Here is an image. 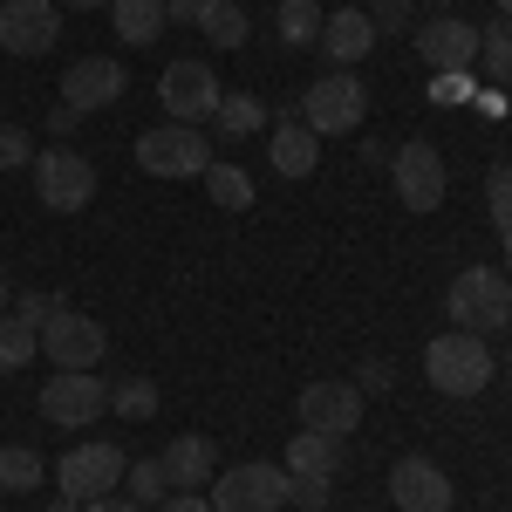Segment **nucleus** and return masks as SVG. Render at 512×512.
Masks as SVG:
<instances>
[{
	"label": "nucleus",
	"mask_w": 512,
	"mask_h": 512,
	"mask_svg": "<svg viewBox=\"0 0 512 512\" xmlns=\"http://www.w3.org/2000/svg\"><path fill=\"white\" fill-rule=\"evenodd\" d=\"M444 315H451V328H465V335H499V328H512L506 267H465V274L444 287Z\"/></svg>",
	"instance_id": "nucleus-1"
},
{
	"label": "nucleus",
	"mask_w": 512,
	"mask_h": 512,
	"mask_svg": "<svg viewBox=\"0 0 512 512\" xmlns=\"http://www.w3.org/2000/svg\"><path fill=\"white\" fill-rule=\"evenodd\" d=\"M492 342L485 335H465V328H451V335H437L431 349H424V376H431L437 396H478L492 390Z\"/></svg>",
	"instance_id": "nucleus-2"
},
{
	"label": "nucleus",
	"mask_w": 512,
	"mask_h": 512,
	"mask_svg": "<svg viewBox=\"0 0 512 512\" xmlns=\"http://www.w3.org/2000/svg\"><path fill=\"white\" fill-rule=\"evenodd\" d=\"M362 110H369V89H362L355 69H321L308 82V96H301V123L315 137H349L355 123H362Z\"/></svg>",
	"instance_id": "nucleus-3"
},
{
	"label": "nucleus",
	"mask_w": 512,
	"mask_h": 512,
	"mask_svg": "<svg viewBox=\"0 0 512 512\" xmlns=\"http://www.w3.org/2000/svg\"><path fill=\"white\" fill-rule=\"evenodd\" d=\"M137 164H144L151 178H205L212 137H205L198 123H158V130L137 137Z\"/></svg>",
	"instance_id": "nucleus-4"
},
{
	"label": "nucleus",
	"mask_w": 512,
	"mask_h": 512,
	"mask_svg": "<svg viewBox=\"0 0 512 512\" xmlns=\"http://www.w3.org/2000/svg\"><path fill=\"white\" fill-rule=\"evenodd\" d=\"M103 410H110V383H103L96 369H55L48 390H41V417H48L55 431H82V424H96Z\"/></svg>",
	"instance_id": "nucleus-5"
},
{
	"label": "nucleus",
	"mask_w": 512,
	"mask_h": 512,
	"mask_svg": "<svg viewBox=\"0 0 512 512\" xmlns=\"http://www.w3.org/2000/svg\"><path fill=\"white\" fill-rule=\"evenodd\" d=\"M123 472H130V458H123L117 444H76V451L55 465V492L76 499V506H89V499H110L123 485Z\"/></svg>",
	"instance_id": "nucleus-6"
},
{
	"label": "nucleus",
	"mask_w": 512,
	"mask_h": 512,
	"mask_svg": "<svg viewBox=\"0 0 512 512\" xmlns=\"http://www.w3.org/2000/svg\"><path fill=\"white\" fill-rule=\"evenodd\" d=\"M35 198L48 205V212H82L89 198H96V164L82 158V151H35Z\"/></svg>",
	"instance_id": "nucleus-7"
},
{
	"label": "nucleus",
	"mask_w": 512,
	"mask_h": 512,
	"mask_svg": "<svg viewBox=\"0 0 512 512\" xmlns=\"http://www.w3.org/2000/svg\"><path fill=\"white\" fill-rule=\"evenodd\" d=\"M158 96H164V117H171V123H205L212 110H219L226 89H219V69H212V62L185 55V62H164Z\"/></svg>",
	"instance_id": "nucleus-8"
},
{
	"label": "nucleus",
	"mask_w": 512,
	"mask_h": 512,
	"mask_svg": "<svg viewBox=\"0 0 512 512\" xmlns=\"http://www.w3.org/2000/svg\"><path fill=\"white\" fill-rule=\"evenodd\" d=\"M212 512H280L287 506V465H233L212 478Z\"/></svg>",
	"instance_id": "nucleus-9"
},
{
	"label": "nucleus",
	"mask_w": 512,
	"mask_h": 512,
	"mask_svg": "<svg viewBox=\"0 0 512 512\" xmlns=\"http://www.w3.org/2000/svg\"><path fill=\"white\" fill-rule=\"evenodd\" d=\"M390 185H396V198H403L410 212H437L444 192H451V171H444V158H437V144L410 137V144L390 158Z\"/></svg>",
	"instance_id": "nucleus-10"
},
{
	"label": "nucleus",
	"mask_w": 512,
	"mask_h": 512,
	"mask_svg": "<svg viewBox=\"0 0 512 512\" xmlns=\"http://www.w3.org/2000/svg\"><path fill=\"white\" fill-rule=\"evenodd\" d=\"M41 355H48L55 369H96V362L110 355V335H103V321L62 308L55 321H41Z\"/></svg>",
	"instance_id": "nucleus-11"
},
{
	"label": "nucleus",
	"mask_w": 512,
	"mask_h": 512,
	"mask_svg": "<svg viewBox=\"0 0 512 512\" xmlns=\"http://www.w3.org/2000/svg\"><path fill=\"white\" fill-rule=\"evenodd\" d=\"M417 55L431 62V76H472L478 69V28L458 14H431L417 28Z\"/></svg>",
	"instance_id": "nucleus-12"
},
{
	"label": "nucleus",
	"mask_w": 512,
	"mask_h": 512,
	"mask_svg": "<svg viewBox=\"0 0 512 512\" xmlns=\"http://www.w3.org/2000/svg\"><path fill=\"white\" fill-rule=\"evenodd\" d=\"M55 41H62L55 0H0V48L7 55H48Z\"/></svg>",
	"instance_id": "nucleus-13"
},
{
	"label": "nucleus",
	"mask_w": 512,
	"mask_h": 512,
	"mask_svg": "<svg viewBox=\"0 0 512 512\" xmlns=\"http://www.w3.org/2000/svg\"><path fill=\"white\" fill-rule=\"evenodd\" d=\"M123 89H130L123 62H110V55H82V62H69V76H62V103H69L76 117H96V110H117Z\"/></svg>",
	"instance_id": "nucleus-14"
},
{
	"label": "nucleus",
	"mask_w": 512,
	"mask_h": 512,
	"mask_svg": "<svg viewBox=\"0 0 512 512\" xmlns=\"http://www.w3.org/2000/svg\"><path fill=\"white\" fill-rule=\"evenodd\" d=\"M390 499L396 512H451V472L437 458H396L390 465Z\"/></svg>",
	"instance_id": "nucleus-15"
},
{
	"label": "nucleus",
	"mask_w": 512,
	"mask_h": 512,
	"mask_svg": "<svg viewBox=\"0 0 512 512\" xmlns=\"http://www.w3.org/2000/svg\"><path fill=\"white\" fill-rule=\"evenodd\" d=\"M301 431H328V437H349L362 424V390L355 383H308L301 403H294Z\"/></svg>",
	"instance_id": "nucleus-16"
},
{
	"label": "nucleus",
	"mask_w": 512,
	"mask_h": 512,
	"mask_svg": "<svg viewBox=\"0 0 512 512\" xmlns=\"http://www.w3.org/2000/svg\"><path fill=\"white\" fill-rule=\"evenodd\" d=\"M376 41H383V35H376V21H369L362 7H335V14L321 21V41H315V48L328 55V69H355Z\"/></svg>",
	"instance_id": "nucleus-17"
},
{
	"label": "nucleus",
	"mask_w": 512,
	"mask_h": 512,
	"mask_svg": "<svg viewBox=\"0 0 512 512\" xmlns=\"http://www.w3.org/2000/svg\"><path fill=\"white\" fill-rule=\"evenodd\" d=\"M158 465H164V485H171V492H198V485L219 478V451H212V437L185 431L158 451Z\"/></svg>",
	"instance_id": "nucleus-18"
},
{
	"label": "nucleus",
	"mask_w": 512,
	"mask_h": 512,
	"mask_svg": "<svg viewBox=\"0 0 512 512\" xmlns=\"http://www.w3.org/2000/svg\"><path fill=\"white\" fill-rule=\"evenodd\" d=\"M267 158H274L280 178H308L321 164V137L301 117H287V123H274V137H267Z\"/></svg>",
	"instance_id": "nucleus-19"
},
{
	"label": "nucleus",
	"mask_w": 512,
	"mask_h": 512,
	"mask_svg": "<svg viewBox=\"0 0 512 512\" xmlns=\"http://www.w3.org/2000/svg\"><path fill=\"white\" fill-rule=\"evenodd\" d=\"M287 472H294V478H335V472H342V437L294 431V444H287Z\"/></svg>",
	"instance_id": "nucleus-20"
},
{
	"label": "nucleus",
	"mask_w": 512,
	"mask_h": 512,
	"mask_svg": "<svg viewBox=\"0 0 512 512\" xmlns=\"http://www.w3.org/2000/svg\"><path fill=\"white\" fill-rule=\"evenodd\" d=\"M212 123H219V137H260V130H267V103H260V96H253V89H226V96H219V110H212Z\"/></svg>",
	"instance_id": "nucleus-21"
},
{
	"label": "nucleus",
	"mask_w": 512,
	"mask_h": 512,
	"mask_svg": "<svg viewBox=\"0 0 512 512\" xmlns=\"http://www.w3.org/2000/svg\"><path fill=\"white\" fill-rule=\"evenodd\" d=\"M110 21H117V41L151 48L164 35V0H110Z\"/></svg>",
	"instance_id": "nucleus-22"
},
{
	"label": "nucleus",
	"mask_w": 512,
	"mask_h": 512,
	"mask_svg": "<svg viewBox=\"0 0 512 512\" xmlns=\"http://www.w3.org/2000/svg\"><path fill=\"white\" fill-rule=\"evenodd\" d=\"M321 21H328V14H321L315 0H280V7H274V41H280V48H315Z\"/></svg>",
	"instance_id": "nucleus-23"
},
{
	"label": "nucleus",
	"mask_w": 512,
	"mask_h": 512,
	"mask_svg": "<svg viewBox=\"0 0 512 512\" xmlns=\"http://www.w3.org/2000/svg\"><path fill=\"white\" fill-rule=\"evenodd\" d=\"M246 28H253V21H246V7H239V0H205V7H198V35L219 41V48H239Z\"/></svg>",
	"instance_id": "nucleus-24"
},
{
	"label": "nucleus",
	"mask_w": 512,
	"mask_h": 512,
	"mask_svg": "<svg viewBox=\"0 0 512 512\" xmlns=\"http://www.w3.org/2000/svg\"><path fill=\"white\" fill-rule=\"evenodd\" d=\"M48 465H41L35 444H0V492H35Z\"/></svg>",
	"instance_id": "nucleus-25"
},
{
	"label": "nucleus",
	"mask_w": 512,
	"mask_h": 512,
	"mask_svg": "<svg viewBox=\"0 0 512 512\" xmlns=\"http://www.w3.org/2000/svg\"><path fill=\"white\" fill-rule=\"evenodd\" d=\"M35 355H41V328H28L21 315H0V376L28 369Z\"/></svg>",
	"instance_id": "nucleus-26"
},
{
	"label": "nucleus",
	"mask_w": 512,
	"mask_h": 512,
	"mask_svg": "<svg viewBox=\"0 0 512 512\" xmlns=\"http://www.w3.org/2000/svg\"><path fill=\"white\" fill-rule=\"evenodd\" d=\"M478 62H485L492 89H506V82H512V21H506V14H499L492 28H478Z\"/></svg>",
	"instance_id": "nucleus-27"
},
{
	"label": "nucleus",
	"mask_w": 512,
	"mask_h": 512,
	"mask_svg": "<svg viewBox=\"0 0 512 512\" xmlns=\"http://www.w3.org/2000/svg\"><path fill=\"white\" fill-rule=\"evenodd\" d=\"M205 192L219 212H246L253 205V178L239 171V164H205Z\"/></svg>",
	"instance_id": "nucleus-28"
},
{
	"label": "nucleus",
	"mask_w": 512,
	"mask_h": 512,
	"mask_svg": "<svg viewBox=\"0 0 512 512\" xmlns=\"http://www.w3.org/2000/svg\"><path fill=\"white\" fill-rule=\"evenodd\" d=\"M158 383H151V376H130V383H117V390H110V410H117L123 424H151V417H158Z\"/></svg>",
	"instance_id": "nucleus-29"
},
{
	"label": "nucleus",
	"mask_w": 512,
	"mask_h": 512,
	"mask_svg": "<svg viewBox=\"0 0 512 512\" xmlns=\"http://www.w3.org/2000/svg\"><path fill=\"white\" fill-rule=\"evenodd\" d=\"M164 465L158 458H130V472H123V499H137V506H164Z\"/></svg>",
	"instance_id": "nucleus-30"
},
{
	"label": "nucleus",
	"mask_w": 512,
	"mask_h": 512,
	"mask_svg": "<svg viewBox=\"0 0 512 512\" xmlns=\"http://www.w3.org/2000/svg\"><path fill=\"white\" fill-rule=\"evenodd\" d=\"M485 212H492L499 233H512V164H492L485 171Z\"/></svg>",
	"instance_id": "nucleus-31"
},
{
	"label": "nucleus",
	"mask_w": 512,
	"mask_h": 512,
	"mask_svg": "<svg viewBox=\"0 0 512 512\" xmlns=\"http://www.w3.org/2000/svg\"><path fill=\"white\" fill-rule=\"evenodd\" d=\"M362 14L376 21V35H403L410 14H417V0H362Z\"/></svg>",
	"instance_id": "nucleus-32"
},
{
	"label": "nucleus",
	"mask_w": 512,
	"mask_h": 512,
	"mask_svg": "<svg viewBox=\"0 0 512 512\" xmlns=\"http://www.w3.org/2000/svg\"><path fill=\"white\" fill-rule=\"evenodd\" d=\"M328 499H335V478H294V472H287V506L328 512Z\"/></svg>",
	"instance_id": "nucleus-33"
},
{
	"label": "nucleus",
	"mask_w": 512,
	"mask_h": 512,
	"mask_svg": "<svg viewBox=\"0 0 512 512\" xmlns=\"http://www.w3.org/2000/svg\"><path fill=\"white\" fill-rule=\"evenodd\" d=\"M62 308H69L62 294H14V315L28 321V328H41V321H55Z\"/></svg>",
	"instance_id": "nucleus-34"
},
{
	"label": "nucleus",
	"mask_w": 512,
	"mask_h": 512,
	"mask_svg": "<svg viewBox=\"0 0 512 512\" xmlns=\"http://www.w3.org/2000/svg\"><path fill=\"white\" fill-rule=\"evenodd\" d=\"M390 383H396V362H390V355H369V362L355 369V390H362V396H383Z\"/></svg>",
	"instance_id": "nucleus-35"
},
{
	"label": "nucleus",
	"mask_w": 512,
	"mask_h": 512,
	"mask_svg": "<svg viewBox=\"0 0 512 512\" xmlns=\"http://www.w3.org/2000/svg\"><path fill=\"white\" fill-rule=\"evenodd\" d=\"M14 164H35V144H28V130L0 123V171H14Z\"/></svg>",
	"instance_id": "nucleus-36"
},
{
	"label": "nucleus",
	"mask_w": 512,
	"mask_h": 512,
	"mask_svg": "<svg viewBox=\"0 0 512 512\" xmlns=\"http://www.w3.org/2000/svg\"><path fill=\"white\" fill-rule=\"evenodd\" d=\"M431 103H472V76H431Z\"/></svg>",
	"instance_id": "nucleus-37"
},
{
	"label": "nucleus",
	"mask_w": 512,
	"mask_h": 512,
	"mask_svg": "<svg viewBox=\"0 0 512 512\" xmlns=\"http://www.w3.org/2000/svg\"><path fill=\"white\" fill-rule=\"evenodd\" d=\"M198 7H205V0H164V21H178V28H198Z\"/></svg>",
	"instance_id": "nucleus-38"
},
{
	"label": "nucleus",
	"mask_w": 512,
	"mask_h": 512,
	"mask_svg": "<svg viewBox=\"0 0 512 512\" xmlns=\"http://www.w3.org/2000/svg\"><path fill=\"white\" fill-rule=\"evenodd\" d=\"M164 512H212V499H205V492H171Z\"/></svg>",
	"instance_id": "nucleus-39"
},
{
	"label": "nucleus",
	"mask_w": 512,
	"mask_h": 512,
	"mask_svg": "<svg viewBox=\"0 0 512 512\" xmlns=\"http://www.w3.org/2000/svg\"><path fill=\"white\" fill-rule=\"evenodd\" d=\"M76 110H69V103H55V110H48V130H55V137H69V130H76Z\"/></svg>",
	"instance_id": "nucleus-40"
},
{
	"label": "nucleus",
	"mask_w": 512,
	"mask_h": 512,
	"mask_svg": "<svg viewBox=\"0 0 512 512\" xmlns=\"http://www.w3.org/2000/svg\"><path fill=\"white\" fill-rule=\"evenodd\" d=\"M82 512H144V506H137V499H117V492H110V499H89Z\"/></svg>",
	"instance_id": "nucleus-41"
},
{
	"label": "nucleus",
	"mask_w": 512,
	"mask_h": 512,
	"mask_svg": "<svg viewBox=\"0 0 512 512\" xmlns=\"http://www.w3.org/2000/svg\"><path fill=\"white\" fill-rule=\"evenodd\" d=\"M417 7H431V14H451V7H458V0H417Z\"/></svg>",
	"instance_id": "nucleus-42"
},
{
	"label": "nucleus",
	"mask_w": 512,
	"mask_h": 512,
	"mask_svg": "<svg viewBox=\"0 0 512 512\" xmlns=\"http://www.w3.org/2000/svg\"><path fill=\"white\" fill-rule=\"evenodd\" d=\"M48 512H82V506H76V499H62V492H55V506H48Z\"/></svg>",
	"instance_id": "nucleus-43"
},
{
	"label": "nucleus",
	"mask_w": 512,
	"mask_h": 512,
	"mask_svg": "<svg viewBox=\"0 0 512 512\" xmlns=\"http://www.w3.org/2000/svg\"><path fill=\"white\" fill-rule=\"evenodd\" d=\"M55 7H110V0H55Z\"/></svg>",
	"instance_id": "nucleus-44"
},
{
	"label": "nucleus",
	"mask_w": 512,
	"mask_h": 512,
	"mask_svg": "<svg viewBox=\"0 0 512 512\" xmlns=\"http://www.w3.org/2000/svg\"><path fill=\"white\" fill-rule=\"evenodd\" d=\"M7 301H14V287H7V274H0V308H7Z\"/></svg>",
	"instance_id": "nucleus-45"
},
{
	"label": "nucleus",
	"mask_w": 512,
	"mask_h": 512,
	"mask_svg": "<svg viewBox=\"0 0 512 512\" xmlns=\"http://www.w3.org/2000/svg\"><path fill=\"white\" fill-rule=\"evenodd\" d=\"M506 280H512V233H506Z\"/></svg>",
	"instance_id": "nucleus-46"
},
{
	"label": "nucleus",
	"mask_w": 512,
	"mask_h": 512,
	"mask_svg": "<svg viewBox=\"0 0 512 512\" xmlns=\"http://www.w3.org/2000/svg\"><path fill=\"white\" fill-rule=\"evenodd\" d=\"M492 7H499V14H506V21H512V0H492Z\"/></svg>",
	"instance_id": "nucleus-47"
}]
</instances>
